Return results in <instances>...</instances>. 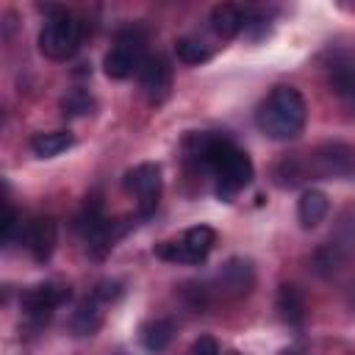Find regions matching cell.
<instances>
[{
	"mask_svg": "<svg viewBox=\"0 0 355 355\" xmlns=\"http://www.w3.org/2000/svg\"><path fill=\"white\" fill-rule=\"evenodd\" d=\"M80 39H83V25L78 22V17L64 8H50L39 31V50L53 61H67L78 53Z\"/></svg>",
	"mask_w": 355,
	"mask_h": 355,
	"instance_id": "277c9868",
	"label": "cell"
},
{
	"mask_svg": "<svg viewBox=\"0 0 355 355\" xmlns=\"http://www.w3.org/2000/svg\"><path fill=\"white\" fill-rule=\"evenodd\" d=\"M103 308H105V302H100L94 294H89V297L75 308V313H72V319H69L72 333H75V336H94V333L100 330V324H103Z\"/></svg>",
	"mask_w": 355,
	"mask_h": 355,
	"instance_id": "5bb4252c",
	"label": "cell"
},
{
	"mask_svg": "<svg viewBox=\"0 0 355 355\" xmlns=\"http://www.w3.org/2000/svg\"><path fill=\"white\" fill-rule=\"evenodd\" d=\"M69 297H72L69 286L55 283V280H47V283L31 286V288L19 297V311H22V316H25V322H31L33 327H42Z\"/></svg>",
	"mask_w": 355,
	"mask_h": 355,
	"instance_id": "ba28073f",
	"label": "cell"
},
{
	"mask_svg": "<svg viewBox=\"0 0 355 355\" xmlns=\"http://www.w3.org/2000/svg\"><path fill=\"white\" fill-rule=\"evenodd\" d=\"M92 108H94V100L83 89H72L61 97V114L64 116H86V114H92Z\"/></svg>",
	"mask_w": 355,
	"mask_h": 355,
	"instance_id": "44dd1931",
	"label": "cell"
},
{
	"mask_svg": "<svg viewBox=\"0 0 355 355\" xmlns=\"http://www.w3.org/2000/svg\"><path fill=\"white\" fill-rule=\"evenodd\" d=\"M92 294H94L100 302L111 305L114 300H119V297H122V283H116V280H100V283L92 288Z\"/></svg>",
	"mask_w": 355,
	"mask_h": 355,
	"instance_id": "603a6c76",
	"label": "cell"
},
{
	"mask_svg": "<svg viewBox=\"0 0 355 355\" xmlns=\"http://www.w3.org/2000/svg\"><path fill=\"white\" fill-rule=\"evenodd\" d=\"M75 227L86 244V252L94 258H103L105 252H111V247L125 236L128 225H122L119 219H108L103 214V202L97 194H92L80 211V216L75 219Z\"/></svg>",
	"mask_w": 355,
	"mask_h": 355,
	"instance_id": "3957f363",
	"label": "cell"
},
{
	"mask_svg": "<svg viewBox=\"0 0 355 355\" xmlns=\"http://www.w3.org/2000/svg\"><path fill=\"white\" fill-rule=\"evenodd\" d=\"M147 39L139 28H122L116 36H114V44L111 50L105 53L103 58V72L111 78V80H125L130 78L133 72L139 75L144 58L150 55L147 53Z\"/></svg>",
	"mask_w": 355,
	"mask_h": 355,
	"instance_id": "5b68a950",
	"label": "cell"
},
{
	"mask_svg": "<svg viewBox=\"0 0 355 355\" xmlns=\"http://www.w3.org/2000/svg\"><path fill=\"white\" fill-rule=\"evenodd\" d=\"M122 186L125 191L136 200V211L141 219H150L158 208V200H161V166L153 164V161H144V164H136L133 169L125 172L122 178Z\"/></svg>",
	"mask_w": 355,
	"mask_h": 355,
	"instance_id": "52a82bcc",
	"label": "cell"
},
{
	"mask_svg": "<svg viewBox=\"0 0 355 355\" xmlns=\"http://www.w3.org/2000/svg\"><path fill=\"white\" fill-rule=\"evenodd\" d=\"M305 100L294 86H275L255 111L258 130L272 141H294L305 128Z\"/></svg>",
	"mask_w": 355,
	"mask_h": 355,
	"instance_id": "7a4b0ae2",
	"label": "cell"
},
{
	"mask_svg": "<svg viewBox=\"0 0 355 355\" xmlns=\"http://www.w3.org/2000/svg\"><path fill=\"white\" fill-rule=\"evenodd\" d=\"M330 89L355 114V58H338L330 67Z\"/></svg>",
	"mask_w": 355,
	"mask_h": 355,
	"instance_id": "9a60e30c",
	"label": "cell"
},
{
	"mask_svg": "<svg viewBox=\"0 0 355 355\" xmlns=\"http://www.w3.org/2000/svg\"><path fill=\"white\" fill-rule=\"evenodd\" d=\"M183 153L189 166L214 178V191L225 202L252 183L255 169L250 155L225 133H194L186 139Z\"/></svg>",
	"mask_w": 355,
	"mask_h": 355,
	"instance_id": "6da1fadb",
	"label": "cell"
},
{
	"mask_svg": "<svg viewBox=\"0 0 355 355\" xmlns=\"http://www.w3.org/2000/svg\"><path fill=\"white\" fill-rule=\"evenodd\" d=\"M216 244V230L208 227V225H194L189 230H183L178 239L172 241H161L155 247V255L169 261V263H189V266H197L202 263L211 250Z\"/></svg>",
	"mask_w": 355,
	"mask_h": 355,
	"instance_id": "8992f818",
	"label": "cell"
},
{
	"mask_svg": "<svg viewBox=\"0 0 355 355\" xmlns=\"http://www.w3.org/2000/svg\"><path fill=\"white\" fill-rule=\"evenodd\" d=\"M75 144V136L69 130H50V133H36L31 139V150L39 158H53L61 155L64 150H69Z\"/></svg>",
	"mask_w": 355,
	"mask_h": 355,
	"instance_id": "ac0fdd59",
	"label": "cell"
},
{
	"mask_svg": "<svg viewBox=\"0 0 355 355\" xmlns=\"http://www.w3.org/2000/svg\"><path fill=\"white\" fill-rule=\"evenodd\" d=\"M186 355H219V344H216L211 336H200V338L189 347Z\"/></svg>",
	"mask_w": 355,
	"mask_h": 355,
	"instance_id": "cb8c5ba5",
	"label": "cell"
},
{
	"mask_svg": "<svg viewBox=\"0 0 355 355\" xmlns=\"http://www.w3.org/2000/svg\"><path fill=\"white\" fill-rule=\"evenodd\" d=\"M311 172L327 180H349L355 178V147L344 144V141H327L322 147H316V153L311 155Z\"/></svg>",
	"mask_w": 355,
	"mask_h": 355,
	"instance_id": "30bf717a",
	"label": "cell"
},
{
	"mask_svg": "<svg viewBox=\"0 0 355 355\" xmlns=\"http://www.w3.org/2000/svg\"><path fill=\"white\" fill-rule=\"evenodd\" d=\"M277 311H280V319L286 324H291V327L302 324V319H305V300L297 291V286H280V291H277Z\"/></svg>",
	"mask_w": 355,
	"mask_h": 355,
	"instance_id": "d6986e66",
	"label": "cell"
},
{
	"mask_svg": "<svg viewBox=\"0 0 355 355\" xmlns=\"http://www.w3.org/2000/svg\"><path fill=\"white\" fill-rule=\"evenodd\" d=\"M261 22V14H255L252 8H244V6H233V3H222V6H214L211 11V31L219 36V39H233L239 33H247L250 28H255Z\"/></svg>",
	"mask_w": 355,
	"mask_h": 355,
	"instance_id": "8fae6325",
	"label": "cell"
},
{
	"mask_svg": "<svg viewBox=\"0 0 355 355\" xmlns=\"http://www.w3.org/2000/svg\"><path fill=\"white\" fill-rule=\"evenodd\" d=\"M230 355H239V352H230Z\"/></svg>",
	"mask_w": 355,
	"mask_h": 355,
	"instance_id": "d4e9b609",
	"label": "cell"
},
{
	"mask_svg": "<svg viewBox=\"0 0 355 355\" xmlns=\"http://www.w3.org/2000/svg\"><path fill=\"white\" fill-rule=\"evenodd\" d=\"M327 208H330V200H327L324 191H319V189H305V191L300 194V202H297V219H300V225H302L305 230H311V227H316V225L327 216Z\"/></svg>",
	"mask_w": 355,
	"mask_h": 355,
	"instance_id": "2e32d148",
	"label": "cell"
},
{
	"mask_svg": "<svg viewBox=\"0 0 355 355\" xmlns=\"http://www.w3.org/2000/svg\"><path fill=\"white\" fill-rule=\"evenodd\" d=\"M169 83H172V67L166 64L164 55H147L141 69H139V86L144 92V97L150 103H164L169 94Z\"/></svg>",
	"mask_w": 355,
	"mask_h": 355,
	"instance_id": "4fadbf2b",
	"label": "cell"
},
{
	"mask_svg": "<svg viewBox=\"0 0 355 355\" xmlns=\"http://www.w3.org/2000/svg\"><path fill=\"white\" fill-rule=\"evenodd\" d=\"M175 53H178V58H180L183 64H202V61H208V58L214 55L211 47H208L205 42L194 39V36H180V39L175 42Z\"/></svg>",
	"mask_w": 355,
	"mask_h": 355,
	"instance_id": "ffe728a7",
	"label": "cell"
},
{
	"mask_svg": "<svg viewBox=\"0 0 355 355\" xmlns=\"http://www.w3.org/2000/svg\"><path fill=\"white\" fill-rule=\"evenodd\" d=\"M22 225H25V222H19V214L11 208V202H6V214H3V244H6V247L14 244L17 233L22 236Z\"/></svg>",
	"mask_w": 355,
	"mask_h": 355,
	"instance_id": "7402d4cb",
	"label": "cell"
},
{
	"mask_svg": "<svg viewBox=\"0 0 355 355\" xmlns=\"http://www.w3.org/2000/svg\"><path fill=\"white\" fill-rule=\"evenodd\" d=\"M175 330H178V327H175V319H169V316L150 319V322L141 327V333H139L141 347H144L147 352H164V349L172 344Z\"/></svg>",
	"mask_w": 355,
	"mask_h": 355,
	"instance_id": "e0dca14e",
	"label": "cell"
},
{
	"mask_svg": "<svg viewBox=\"0 0 355 355\" xmlns=\"http://www.w3.org/2000/svg\"><path fill=\"white\" fill-rule=\"evenodd\" d=\"M252 283H255L252 263L244 261V258H230V261L216 272L214 286H205V283L197 286V300H194V305H197V308H205V305H208V297H211L214 288H216V294L241 297V294H247V291L252 288Z\"/></svg>",
	"mask_w": 355,
	"mask_h": 355,
	"instance_id": "9c48e42d",
	"label": "cell"
},
{
	"mask_svg": "<svg viewBox=\"0 0 355 355\" xmlns=\"http://www.w3.org/2000/svg\"><path fill=\"white\" fill-rule=\"evenodd\" d=\"M55 236H58L55 219L36 216V219H31V222L22 225V236L19 239L25 244V250L31 252V258L39 261V263H44L53 255V250H55Z\"/></svg>",
	"mask_w": 355,
	"mask_h": 355,
	"instance_id": "7c38bea8",
	"label": "cell"
}]
</instances>
